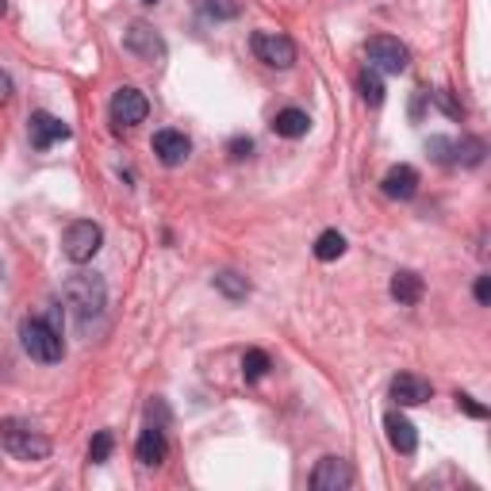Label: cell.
<instances>
[{
  "instance_id": "6da1fadb",
  "label": "cell",
  "mask_w": 491,
  "mask_h": 491,
  "mask_svg": "<svg viewBox=\"0 0 491 491\" xmlns=\"http://www.w3.org/2000/svg\"><path fill=\"white\" fill-rule=\"evenodd\" d=\"M20 342L28 350L31 361H43V365H58L66 357V342H62V330L50 319H23L20 322Z\"/></svg>"
},
{
  "instance_id": "7a4b0ae2",
  "label": "cell",
  "mask_w": 491,
  "mask_h": 491,
  "mask_svg": "<svg viewBox=\"0 0 491 491\" xmlns=\"http://www.w3.org/2000/svg\"><path fill=\"white\" fill-rule=\"evenodd\" d=\"M62 295H66V304L73 307V315L81 322H93L100 312H104V304H108V288H104V280H100L96 273L70 277L66 288H62Z\"/></svg>"
},
{
  "instance_id": "3957f363",
  "label": "cell",
  "mask_w": 491,
  "mask_h": 491,
  "mask_svg": "<svg viewBox=\"0 0 491 491\" xmlns=\"http://www.w3.org/2000/svg\"><path fill=\"white\" fill-rule=\"evenodd\" d=\"M0 445H4L16 461H43V457H50V437H43L31 422H20V419L0 422Z\"/></svg>"
},
{
  "instance_id": "277c9868",
  "label": "cell",
  "mask_w": 491,
  "mask_h": 491,
  "mask_svg": "<svg viewBox=\"0 0 491 491\" xmlns=\"http://www.w3.org/2000/svg\"><path fill=\"white\" fill-rule=\"evenodd\" d=\"M100 246H104V230H100L93 219H77V223L66 227V235H62V254H66L73 265L93 262L100 254Z\"/></svg>"
},
{
  "instance_id": "5b68a950",
  "label": "cell",
  "mask_w": 491,
  "mask_h": 491,
  "mask_svg": "<svg viewBox=\"0 0 491 491\" xmlns=\"http://www.w3.org/2000/svg\"><path fill=\"white\" fill-rule=\"evenodd\" d=\"M365 58H369V66L377 73H404L411 66L407 46L399 43V38H392V35H372L365 43Z\"/></svg>"
},
{
  "instance_id": "8992f818",
  "label": "cell",
  "mask_w": 491,
  "mask_h": 491,
  "mask_svg": "<svg viewBox=\"0 0 491 491\" xmlns=\"http://www.w3.org/2000/svg\"><path fill=\"white\" fill-rule=\"evenodd\" d=\"M250 46H254L257 62H265V66H273V70L295 66V43L288 35H280V31H257L250 38Z\"/></svg>"
},
{
  "instance_id": "52a82bcc",
  "label": "cell",
  "mask_w": 491,
  "mask_h": 491,
  "mask_svg": "<svg viewBox=\"0 0 491 491\" xmlns=\"http://www.w3.org/2000/svg\"><path fill=\"white\" fill-rule=\"evenodd\" d=\"M112 123L120 127H138L142 120H146L150 115V100H146V93H142V88H120V93L112 96Z\"/></svg>"
},
{
  "instance_id": "ba28073f",
  "label": "cell",
  "mask_w": 491,
  "mask_h": 491,
  "mask_svg": "<svg viewBox=\"0 0 491 491\" xmlns=\"http://www.w3.org/2000/svg\"><path fill=\"white\" fill-rule=\"evenodd\" d=\"M350 484H354V469H350V461H342V457H322L312 472L315 491H345Z\"/></svg>"
},
{
  "instance_id": "9c48e42d",
  "label": "cell",
  "mask_w": 491,
  "mask_h": 491,
  "mask_svg": "<svg viewBox=\"0 0 491 491\" xmlns=\"http://www.w3.org/2000/svg\"><path fill=\"white\" fill-rule=\"evenodd\" d=\"M154 154H158L162 165H170V170H177V165L188 162L192 154V142L185 131H158L154 135Z\"/></svg>"
},
{
  "instance_id": "30bf717a",
  "label": "cell",
  "mask_w": 491,
  "mask_h": 491,
  "mask_svg": "<svg viewBox=\"0 0 491 491\" xmlns=\"http://www.w3.org/2000/svg\"><path fill=\"white\" fill-rule=\"evenodd\" d=\"M28 135H31V146H35V150H50L54 142L70 138V127L62 123L58 115H50V112H35V115H31Z\"/></svg>"
},
{
  "instance_id": "8fae6325",
  "label": "cell",
  "mask_w": 491,
  "mask_h": 491,
  "mask_svg": "<svg viewBox=\"0 0 491 491\" xmlns=\"http://www.w3.org/2000/svg\"><path fill=\"white\" fill-rule=\"evenodd\" d=\"M123 46L131 50V54H138L142 62H162L165 58V43L146 28V23H135V28L123 35Z\"/></svg>"
},
{
  "instance_id": "7c38bea8",
  "label": "cell",
  "mask_w": 491,
  "mask_h": 491,
  "mask_svg": "<svg viewBox=\"0 0 491 491\" xmlns=\"http://www.w3.org/2000/svg\"><path fill=\"white\" fill-rule=\"evenodd\" d=\"M384 430H387V442H392V449L395 454H404V457H411L419 449V434H415V426H411L399 411H387L384 415Z\"/></svg>"
},
{
  "instance_id": "4fadbf2b",
  "label": "cell",
  "mask_w": 491,
  "mask_h": 491,
  "mask_svg": "<svg viewBox=\"0 0 491 491\" xmlns=\"http://www.w3.org/2000/svg\"><path fill=\"white\" fill-rule=\"evenodd\" d=\"M392 399L399 407H419L430 399V380L415 377V372H399V377L392 380Z\"/></svg>"
},
{
  "instance_id": "5bb4252c",
  "label": "cell",
  "mask_w": 491,
  "mask_h": 491,
  "mask_svg": "<svg viewBox=\"0 0 491 491\" xmlns=\"http://www.w3.org/2000/svg\"><path fill=\"white\" fill-rule=\"evenodd\" d=\"M165 454H170V442H165V430L158 422L154 426H146L142 430V437H138V445H135V457L146 464V469H158V464L165 461Z\"/></svg>"
},
{
  "instance_id": "9a60e30c",
  "label": "cell",
  "mask_w": 491,
  "mask_h": 491,
  "mask_svg": "<svg viewBox=\"0 0 491 491\" xmlns=\"http://www.w3.org/2000/svg\"><path fill=\"white\" fill-rule=\"evenodd\" d=\"M384 196L387 200H411L419 192V173L411 170V165H392V170L384 173Z\"/></svg>"
},
{
  "instance_id": "2e32d148",
  "label": "cell",
  "mask_w": 491,
  "mask_h": 491,
  "mask_svg": "<svg viewBox=\"0 0 491 491\" xmlns=\"http://www.w3.org/2000/svg\"><path fill=\"white\" fill-rule=\"evenodd\" d=\"M392 300L395 304H404V307H411V304H419L422 300V292H426V284H422V277L415 273V269H399V273L392 277Z\"/></svg>"
},
{
  "instance_id": "e0dca14e",
  "label": "cell",
  "mask_w": 491,
  "mask_h": 491,
  "mask_svg": "<svg viewBox=\"0 0 491 491\" xmlns=\"http://www.w3.org/2000/svg\"><path fill=\"white\" fill-rule=\"evenodd\" d=\"M273 131L280 138H304L307 131H312V115H307L304 108H284V112H277Z\"/></svg>"
},
{
  "instance_id": "ac0fdd59",
  "label": "cell",
  "mask_w": 491,
  "mask_h": 491,
  "mask_svg": "<svg viewBox=\"0 0 491 491\" xmlns=\"http://www.w3.org/2000/svg\"><path fill=\"white\" fill-rule=\"evenodd\" d=\"M357 88H361V100H365V104H384V81H380V73L372 70V66H365L357 73Z\"/></svg>"
},
{
  "instance_id": "d6986e66",
  "label": "cell",
  "mask_w": 491,
  "mask_h": 491,
  "mask_svg": "<svg viewBox=\"0 0 491 491\" xmlns=\"http://www.w3.org/2000/svg\"><path fill=\"white\" fill-rule=\"evenodd\" d=\"M487 154V142L484 138H461L454 142V162L457 165H480Z\"/></svg>"
},
{
  "instance_id": "ffe728a7",
  "label": "cell",
  "mask_w": 491,
  "mask_h": 491,
  "mask_svg": "<svg viewBox=\"0 0 491 491\" xmlns=\"http://www.w3.org/2000/svg\"><path fill=\"white\" fill-rule=\"evenodd\" d=\"M342 254H345V238L338 235V230H322V235L315 238V257H319V262H338Z\"/></svg>"
},
{
  "instance_id": "44dd1931",
  "label": "cell",
  "mask_w": 491,
  "mask_h": 491,
  "mask_svg": "<svg viewBox=\"0 0 491 491\" xmlns=\"http://www.w3.org/2000/svg\"><path fill=\"white\" fill-rule=\"evenodd\" d=\"M269 369H273V361H269L265 350H246V357H242V377H246V380H250V384L262 380Z\"/></svg>"
},
{
  "instance_id": "7402d4cb",
  "label": "cell",
  "mask_w": 491,
  "mask_h": 491,
  "mask_svg": "<svg viewBox=\"0 0 491 491\" xmlns=\"http://www.w3.org/2000/svg\"><path fill=\"white\" fill-rule=\"evenodd\" d=\"M215 288L227 295V300H246V295H250V284H246V277H238V273H219L215 277Z\"/></svg>"
},
{
  "instance_id": "603a6c76",
  "label": "cell",
  "mask_w": 491,
  "mask_h": 491,
  "mask_svg": "<svg viewBox=\"0 0 491 491\" xmlns=\"http://www.w3.org/2000/svg\"><path fill=\"white\" fill-rule=\"evenodd\" d=\"M112 449H115V437H112L108 430H100V434H93V442H88V461H93V464H104V461L112 457Z\"/></svg>"
},
{
  "instance_id": "cb8c5ba5",
  "label": "cell",
  "mask_w": 491,
  "mask_h": 491,
  "mask_svg": "<svg viewBox=\"0 0 491 491\" xmlns=\"http://www.w3.org/2000/svg\"><path fill=\"white\" fill-rule=\"evenodd\" d=\"M204 12H208L212 20H235L242 12V4L238 0H204Z\"/></svg>"
},
{
  "instance_id": "d4e9b609",
  "label": "cell",
  "mask_w": 491,
  "mask_h": 491,
  "mask_svg": "<svg viewBox=\"0 0 491 491\" xmlns=\"http://www.w3.org/2000/svg\"><path fill=\"white\" fill-rule=\"evenodd\" d=\"M434 104L442 108V112L449 115V120H464V108L454 100V93H449V88H437V93H434Z\"/></svg>"
},
{
  "instance_id": "484cf974",
  "label": "cell",
  "mask_w": 491,
  "mask_h": 491,
  "mask_svg": "<svg viewBox=\"0 0 491 491\" xmlns=\"http://www.w3.org/2000/svg\"><path fill=\"white\" fill-rule=\"evenodd\" d=\"M426 150H430L434 162H442V165L454 162V142H449V138H430V142H426Z\"/></svg>"
},
{
  "instance_id": "4316f807",
  "label": "cell",
  "mask_w": 491,
  "mask_h": 491,
  "mask_svg": "<svg viewBox=\"0 0 491 491\" xmlns=\"http://www.w3.org/2000/svg\"><path fill=\"white\" fill-rule=\"evenodd\" d=\"M227 150H230V158H235V162H242V158H250V154H254V138H242L238 135V138H230Z\"/></svg>"
},
{
  "instance_id": "83f0119b",
  "label": "cell",
  "mask_w": 491,
  "mask_h": 491,
  "mask_svg": "<svg viewBox=\"0 0 491 491\" xmlns=\"http://www.w3.org/2000/svg\"><path fill=\"white\" fill-rule=\"evenodd\" d=\"M457 407L464 411V415H472V419H487V407H484V404H476L472 395H457Z\"/></svg>"
},
{
  "instance_id": "f1b7e54d",
  "label": "cell",
  "mask_w": 491,
  "mask_h": 491,
  "mask_svg": "<svg viewBox=\"0 0 491 491\" xmlns=\"http://www.w3.org/2000/svg\"><path fill=\"white\" fill-rule=\"evenodd\" d=\"M476 304H491V277H476Z\"/></svg>"
},
{
  "instance_id": "f546056e",
  "label": "cell",
  "mask_w": 491,
  "mask_h": 491,
  "mask_svg": "<svg viewBox=\"0 0 491 491\" xmlns=\"http://www.w3.org/2000/svg\"><path fill=\"white\" fill-rule=\"evenodd\" d=\"M8 96H12V77H8L4 70H0V104H4Z\"/></svg>"
},
{
  "instance_id": "4dcf8cb0",
  "label": "cell",
  "mask_w": 491,
  "mask_h": 491,
  "mask_svg": "<svg viewBox=\"0 0 491 491\" xmlns=\"http://www.w3.org/2000/svg\"><path fill=\"white\" fill-rule=\"evenodd\" d=\"M4 12H8V0H0V16H4Z\"/></svg>"
},
{
  "instance_id": "1f68e13d",
  "label": "cell",
  "mask_w": 491,
  "mask_h": 491,
  "mask_svg": "<svg viewBox=\"0 0 491 491\" xmlns=\"http://www.w3.org/2000/svg\"><path fill=\"white\" fill-rule=\"evenodd\" d=\"M146 4H158V0H146Z\"/></svg>"
}]
</instances>
